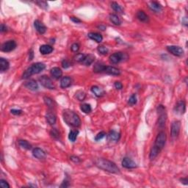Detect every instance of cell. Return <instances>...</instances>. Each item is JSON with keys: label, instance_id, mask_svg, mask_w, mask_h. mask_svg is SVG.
<instances>
[{"label": "cell", "instance_id": "cell-1", "mask_svg": "<svg viewBox=\"0 0 188 188\" xmlns=\"http://www.w3.org/2000/svg\"><path fill=\"white\" fill-rule=\"evenodd\" d=\"M96 166L98 167L99 169L103 170L107 172L111 173V174H119L120 169L115 162L110 160H108L104 158H98L95 160Z\"/></svg>", "mask_w": 188, "mask_h": 188}, {"label": "cell", "instance_id": "cell-2", "mask_svg": "<svg viewBox=\"0 0 188 188\" xmlns=\"http://www.w3.org/2000/svg\"><path fill=\"white\" fill-rule=\"evenodd\" d=\"M63 118L65 123L71 127H79L81 125V119L79 115L71 109H65L63 112Z\"/></svg>", "mask_w": 188, "mask_h": 188}, {"label": "cell", "instance_id": "cell-3", "mask_svg": "<svg viewBox=\"0 0 188 188\" xmlns=\"http://www.w3.org/2000/svg\"><path fill=\"white\" fill-rule=\"evenodd\" d=\"M46 68V65L43 63H35L30 66L22 75V79H27L34 74H37Z\"/></svg>", "mask_w": 188, "mask_h": 188}, {"label": "cell", "instance_id": "cell-4", "mask_svg": "<svg viewBox=\"0 0 188 188\" xmlns=\"http://www.w3.org/2000/svg\"><path fill=\"white\" fill-rule=\"evenodd\" d=\"M158 116V125L160 128L165 127V123L167 121V113L165 107L162 104H159L157 107Z\"/></svg>", "mask_w": 188, "mask_h": 188}, {"label": "cell", "instance_id": "cell-5", "mask_svg": "<svg viewBox=\"0 0 188 188\" xmlns=\"http://www.w3.org/2000/svg\"><path fill=\"white\" fill-rule=\"evenodd\" d=\"M167 140V135L165 132H160L157 135V138H156L155 141H154V146L156 147L157 149L159 151H162L163 148L165 147V143H166Z\"/></svg>", "mask_w": 188, "mask_h": 188}, {"label": "cell", "instance_id": "cell-6", "mask_svg": "<svg viewBox=\"0 0 188 188\" xmlns=\"http://www.w3.org/2000/svg\"><path fill=\"white\" fill-rule=\"evenodd\" d=\"M39 82L40 83V85H42L44 88H47L49 90H53L55 88V85H54L53 82H52V79L46 75H43V76H40L38 78Z\"/></svg>", "mask_w": 188, "mask_h": 188}, {"label": "cell", "instance_id": "cell-7", "mask_svg": "<svg viewBox=\"0 0 188 188\" xmlns=\"http://www.w3.org/2000/svg\"><path fill=\"white\" fill-rule=\"evenodd\" d=\"M128 57L127 55H126L124 52H115V53H113L112 55H111L109 56V62L112 64H118L121 61H124V60L126 59Z\"/></svg>", "mask_w": 188, "mask_h": 188}, {"label": "cell", "instance_id": "cell-8", "mask_svg": "<svg viewBox=\"0 0 188 188\" xmlns=\"http://www.w3.org/2000/svg\"><path fill=\"white\" fill-rule=\"evenodd\" d=\"M167 51L171 55H174L176 57H182L184 55V51L181 46H175V45H171V46H167Z\"/></svg>", "mask_w": 188, "mask_h": 188}, {"label": "cell", "instance_id": "cell-9", "mask_svg": "<svg viewBox=\"0 0 188 188\" xmlns=\"http://www.w3.org/2000/svg\"><path fill=\"white\" fill-rule=\"evenodd\" d=\"M181 129V122L179 121H174L172 122L171 128V136L173 139H176L179 137Z\"/></svg>", "mask_w": 188, "mask_h": 188}, {"label": "cell", "instance_id": "cell-10", "mask_svg": "<svg viewBox=\"0 0 188 188\" xmlns=\"http://www.w3.org/2000/svg\"><path fill=\"white\" fill-rule=\"evenodd\" d=\"M16 46H17V44H16L15 40H8V41L2 43L1 46V51L3 52H10L16 49Z\"/></svg>", "mask_w": 188, "mask_h": 188}, {"label": "cell", "instance_id": "cell-11", "mask_svg": "<svg viewBox=\"0 0 188 188\" xmlns=\"http://www.w3.org/2000/svg\"><path fill=\"white\" fill-rule=\"evenodd\" d=\"M121 165L126 169H134V168H136L138 167L135 161H133L131 158L127 157H124L123 159L122 162H121Z\"/></svg>", "mask_w": 188, "mask_h": 188}, {"label": "cell", "instance_id": "cell-12", "mask_svg": "<svg viewBox=\"0 0 188 188\" xmlns=\"http://www.w3.org/2000/svg\"><path fill=\"white\" fill-rule=\"evenodd\" d=\"M175 113L178 114V115H183L185 113L186 111V104L184 101H179L177 102L176 106L174 107V109Z\"/></svg>", "mask_w": 188, "mask_h": 188}, {"label": "cell", "instance_id": "cell-13", "mask_svg": "<svg viewBox=\"0 0 188 188\" xmlns=\"http://www.w3.org/2000/svg\"><path fill=\"white\" fill-rule=\"evenodd\" d=\"M34 27L35 28L36 31L41 35L44 34V33L46 32V30H47V28H46V27L45 26L44 24H43V22H40V20L35 21Z\"/></svg>", "mask_w": 188, "mask_h": 188}, {"label": "cell", "instance_id": "cell-14", "mask_svg": "<svg viewBox=\"0 0 188 188\" xmlns=\"http://www.w3.org/2000/svg\"><path fill=\"white\" fill-rule=\"evenodd\" d=\"M46 120L49 125H55L57 121V116L55 112H53L52 111H48L46 114Z\"/></svg>", "mask_w": 188, "mask_h": 188}, {"label": "cell", "instance_id": "cell-15", "mask_svg": "<svg viewBox=\"0 0 188 188\" xmlns=\"http://www.w3.org/2000/svg\"><path fill=\"white\" fill-rule=\"evenodd\" d=\"M32 155L33 157L38 159H43L46 157V152L40 148H35L32 150Z\"/></svg>", "mask_w": 188, "mask_h": 188}, {"label": "cell", "instance_id": "cell-16", "mask_svg": "<svg viewBox=\"0 0 188 188\" xmlns=\"http://www.w3.org/2000/svg\"><path fill=\"white\" fill-rule=\"evenodd\" d=\"M104 73L109 75H112V76H119L121 74V71L120 69L113 67V66H106Z\"/></svg>", "mask_w": 188, "mask_h": 188}, {"label": "cell", "instance_id": "cell-17", "mask_svg": "<svg viewBox=\"0 0 188 188\" xmlns=\"http://www.w3.org/2000/svg\"><path fill=\"white\" fill-rule=\"evenodd\" d=\"M148 7L154 13H159L162 10V6L158 1H152L148 3Z\"/></svg>", "mask_w": 188, "mask_h": 188}, {"label": "cell", "instance_id": "cell-18", "mask_svg": "<svg viewBox=\"0 0 188 188\" xmlns=\"http://www.w3.org/2000/svg\"><path fill=\"white\" fill-rule=\"evenodd\" d=\"M107 137L109 140L113 141V142H118L120 140V138H121V133L116 132L115 130H111L109 131Z\"/></svg>", "mask_w": 188, "mask_h": 188}, {"label": "cell", "instance_id": "cell-19", "mask_svg": "<svg viewBox=\"0 0 188 188\" xmlns=\"http://www.w3.org/2000/svg\"><path fill=\"white\" fill-rule=\"evenodd\" d=\"M91 91L98 98L102 97V96H104L105 95V91H104V89H102L100 87L97 86V85H94V86L91 87Z\"/></svg>", "mask_w": 188, "mask_h": 188}, {"label": "cell", "instance_id": "cell-20", "mask_svg": "<svg viewBox=\"0 0 188 188\" xmlns=\"http://www.w3.org/2000/svg\"><path fill=\"white\" fill-rule=\"evenodd\" d=\"M54 49L52 46L50 45H47V44H43L42 46H40V49H39V51H40V54L43 55H49V54L52 53L53 52Z\"/></svg>", "mask_w": 188, "mask_h": 188}, {"label": "cell", "instance_id": "cell-21", "mask_svg": "<svg viewBox=\"0 0 188 188\" xmlns=\"http://www.w3.org/2000/svg\"><path fill=\"white\" fill-rule=\"evenodd\" d=\"M24 86L26 87L27 89L32 91H37V90L38 89V84H37V82H36L35 80H34V79H30L27 82H25Z\"/></svg>", "mask_w": 188, "mask_h": 188}, {"label": "cell", "instance_id": "cell-22", "mask_svg": "<svg viewBox=\"0 0 188 188\" xmlns=\"http://www.w3.org/2000/svg\"><path fill=\"white\" fill-rule=\"evenodd\" d=\"M50 73L52 77L56 79H59L60 78L62 77L63 71L59 67H54L51 68Z\"/></svg>", "mask_w": 188, "mask_h": 188}, {"label": "cell", "instance_id": "cell-23", "mask_svg": "<svg viewBox=\"0 0 188 188\" xmlns=\"http://www.w3.org/2000/svg\"><path fill=\"white\" fill-rule=\"evenodd\" d=\"M72 79L69 76H63L61 80V88L63 89L70 87L72 84Z\"/></svg>", "mask_w": 188, "mask_h": 188}, {"label": "cell", "instance_id": "cell-24", "mask_svg": "<svg viewBox=\"0 0 188 188\" xmlns=\"http://www.w3.org/2000/svg\"><path fill=\"white\" fill-rule=\"evenodd\" d=\"M88 37L91 40H94L96 43H101L103 40V37L100 33L98 32H89L88 34Z\"/></svg>", "mask_w": 188, "mask_h": 188}, {"label": "cell", "instance_id": "cell-25", "mask_svg": "<svg viewBox=\"0 0 188 188\" xmlns=\"http://www.w3.org/2000/svg\"><path fill=\"white\" fill-rule=\"evenodd\" d=\"M109 21L113 24L114 25H116V26H120L122 23V21L121 20V19L119 18V16L116 14H114V13H111L109 16Z\"/></svg>", "mask_w": 188, "mask_h": 188}, {"label": "cell", "instance_id": "cell-26", "mask_svg": "<svg viewBox=\"0 0 188 188\" xmlns=\"http://www.w3.org/2000/svg\"><path fill=\"white\" fill-rule=\"evenodd\" d=\"M106 66L104 64L102 63L97 62L94 64V71L95 73H102V72H104Z\"/></svg>", "mask_w": 188, "mask_h": 188}, {"label": "cell", "instance_id": "cell-27", "mask_svg": "<svg viewBox=\"0 0 188 188\" xmlns=\"http://www.w3.org/2000/svg\"><path fill=\"white\" fill-rule=\"evenodd\" d=\"M137 19L141 22H147L148 21V16L146 13L143 10H139L136 14Z\"/></svg>", "mask_w": 188, "mask_h": 188}, {"label": "cell", "instance_id": "cell-28", "mask_svg": "<svg viewBox=\"0 0 188 188\" xmlns=\"http://www.w3.org/2000/svg\"><path fill=\"white\" fill-rule=\"evenodd\" d=\"M9 68H10V63L4 58H0V71L1 72H4L8 70Z\"/></svg>", "mask_w": 188, "mask_h": 188}, {"label": "cell", "instance_id": "cell-29", "mask_svg": "<svg viewBox=\"0 0 188 188\" xmlns=\"http://www.w3.org/2000/svg\"><path fill=\"white\" fill-rule=\"evenodd\" d=\"M95 61V56L94 55H86V57L82 61V64L85 65L86 66H89L94 62Z\"/></svg>", "mask_w": 188, "mask_h": 188}, {"label": "cell", "instance_id": "cell-30", "mask_svg": "<svg viewBox=\"0 0 188 188\" xmlns=\"http://www.w3.org/2000/svg\"><path fill=\"white\" fill-rule=\"evenodd\" d=\"M43 101H44V103L46 104V106L49 107V109H54L55 104L53 99H51L50 97H48V96H44V97H43Z\"/></svg>", "mask_w": 188, "mask_h": 188}, {"label": "cell", "instance_id": "cell-31", "mask_svg": "<svg viewBox=\"0 0 188 188\" xmlns=\"http://www.w3.org/2000/svg\"><path fill=\"white\" fill-rule=\"evenodd\" d=\"M19 145L21 148H24V149L30 150L32 148L31 144L27 140H19Z\"/></svg>", "mask_w": 188, "mask_h": 188}, {"label": "cell", "instance_id": "cell-32", "mask_svg": "<svg viewBox=\"0 0 188 188\" xmlns=\"http://www.w3.org/2000/svg\"><path fill=\"white\" fill-rule=\"evenodd\" d=\"M111 7H112V9L114 10V11L117 12V13H124V8H123V7H121L118 3L115 2V1H112V2L111 3Z\"/></svg>", "mask_w": 188, "mask_h": 188}, {"label": "cell", "instance_id": "cell-33", "mask_svg": "<svg viewBox=\"0 0 188 188\" xmlns=\"http://www.w3.org/2000/svg\"><path fill=\"white\" fill-rule=\"evenodd\" d=\"M159 152H160V151L153 146L152 148H151V151H150V153H149L150 160H154V159L157 157L158 154H159Z\"/></svg>", "mask_w": 188, "mask_h": 188}, {"label": "cell", "instance_id": "cell-34", "mask_svg": "<svg viewBox=\"0 0 188 188\" xmlns=\"http://www.w3.org/2000/svg\"><path fill=\"white\" fill-rule=\"evenodd\" d=\"M78 135H79V131L78 130H71L68 134V139L71 142L73 143L76 141V138H77Z\"/></svg>", "mask_w": 188, "mask_h": 188}, {"label": "cell", "instance_id": "cell-35", "mask_svg": "<svg viewBox=\"0 0 188 188\" xmlns=\"http://www.w3.org/2000/svg\"><path fill=\"white\" fill-rule=\"evenodd\" d=\"M80 109L84 113L88 114L92 111V108H91V106L89 104H82L80 105Z\"/></svg>", "mask_w": 188, "mask_h": 188}, {"label": "cell", "instance_id": "cell-36", "mask_svg": "<svg viewBox=\"0 0 188 188\" xmlns=\"http://www.w3.org/2000/svg\"><path fill=\"white\" fill-rule=\"evenodd\" d=\"M97 51L100 55H107L108 52H109V49L107 47H106L105 46L103 45H100L97 47Z\"/></svg>", "mask_w": 188, "mask_h": 188}, {"label": "cell", "instance_id": "cell-37", "mask_svg": "<svg viewBox=\"0 0 188 188\" xmlns=\"http://www.w3.org/2000/svg\"><path fill=\"white\" fill-rule=\"evenodd\" d=\"M75 97L76 98V99L82 102V101L85 100V97H86V94H85V93L84 91H76V94H75Z\"/></svg>", "mask_w": 188, "mask_h": 188}, {"label": "cell", "instance_id": "cell-38", "mask_svg": "<svg viewBox=\"0 0 188 188\" xmlns=\"http://www.w3.org/2000/svg\"><path fill=\"white\" fill-rule=\"evenodd\" d=\"M86 57V55L83 53H78L73 57V60H74L77 63H82V61H84V59Z\"/></svg>", "mask_w": 188, "mask_h": 188}, {"label": "cell", "instance_id": "cell-39", "mask_svg": "<svg viewBox=\"0 0 188 188\" xmlns=\"http://www.w3.org/2000/svg\"><path fill=\"white\" fill-rule=\"evenodd\" d=\"M137 102H138V99H137V95L135 94H133L132 96L129 97V100H128V104L131 106H133V105L136 104Z\"/></svg>", "mask_w": 188, "mask_h": 188}, {"label": "cell", "instance_id": "cell-40", "mask_svg": "<svg viewBox=\"0 0 188 188\" xmlns=\"http://www.w3.org/2000/svg\"><path fill=\"white\" fill-rule=\"evenodd\" d=\"M50 135L54 138V139L58 140L61 138V135H60L59 131L57 129H52V130L50 131Z\"/></svg>", "mask_w": 188, "mask_h": 188}, {"label": "cell", "instance_id": "cell-41", "mask_svg": "<svg viewBox=\"0 0 188 188\" xmlns=\"http://www.w3.org/2000/svg\"><path fill=\"white\" fill-rule=\"evenodd\" d=\"M35 4H37V5L43 9H47L48 8V3L45 1H35Z\"/></svg>", "mask_w": 188, "mask_h": 188}, {"label": "cell", "instance_id": "cell-42", "mask_svg": "<svg viewBox=\"0 0 188 188\" xmlns=\"http://www.w3.org/2000/svg\"><path fill=\"white\" fill-rule=\"evenodd\" d=\"M105 136H106V133H105L104 132H100L99 133H98L97 135H96V137H95V140L96 141L100 140L103 139Z\"/></svg>", "mask_w": 188, "mask_h": 188}, {"label": "cell", "instance_id": "cell-43", "mask_svg": "<svg viewBox=\"0 0 188 188\" xmlns=\"http://www.w3.org/2000/svg\"><path fill=\"white\" fill-rule=\"evenodd\" d=\"M79 48H80V46L77 43H73L71 45V51L73 52H77L79 50Z\"/></svg>", "mask_w": 188, "mask_h": 188}, {"label": "cell", "instance_id": "cell-44", "mask_svg": "<svg viewBox=\"0 0 188 188\" xmlns=\"http://www.w3.org/2000/svg\"><path fill=\"white\" fill-rule=\"evenodd\" d=\"M0 186L3 188H10V184L7 183V181L4 179H1L0 180Z\"/></svg>", "mask_w": 188, "mask_h": 188}, {"label": "cell", "instance_id": "cell-45", "mask_svg": "<svg viewBox=\"0 0 188 188\" xmlns=\"http://www.w3.org/2000/svg\"><path fill=\"white\" fill-rule=\"evenodd\" d=\"M10 112H11L13 115H20L23 113V111L22 109H13L10 110Z\"/></svg>", "mask_w": 188, "mask_h": 188}, {"label": "cell", "instance_id": "cell-46", "mask_svg": "<svg viewBox=\"0 0 188 188\" xmlns=\"http://www.w3.org/2000/svg\"><path fill=\"white\" fill-rule=\"evenodd\" d=\"M71 63L69 62L67 60H63L62 61V66L63 68H68L69 67H71Z\"/></svg>", "mask_w": 188, "mask_h": 188}, {"label": "cell", "instance_id": "cell-47", "mask_svg": "<svg viewBox=\"0 0 188 188\" xmlns=\"http://www.w3.org/2000/svg\"><path fill=\"white\" fill-rule=\"evenodd\" d=\"M70 159L72 161V162H74V163H79V162H81L80 158H79V157H77V156H74V155L71 156Z\"/></svg>", "mask_w": 188, "mask_h": 188}, {"label": "cell", "instance_id": "cell-48", "mask_svg": "<svg viewBox=\"0 0 188 188\" xmlns=\"http://www.w3.org/2000/svg\"><path fill=\"white\" fill-rule=\"evenodd\" d=\"M114 87H115V88L116 90H121L123 88V85L121 82L117 81V82H115L114 83Z\"/></svg>", "mask_w": 188, "mask_h": 188}, {"label": "cell", "instance_id": "cell-49", "mask_svg": "<svg viewBox=\"0 0 188 188\" xmlns=\"http://www.w3.org/2000/svg\"><path fill=\"white\" fill-rule=\"evenodd\" d=\"M70 19L72 21V22H74V23H76V24L81 23V22H82V21H81L80 19H79V18L73 17V16H71V17H70Z\"/></svg>", "mask_w": 188, "mask_h": 188}, {"label": "cell", "instance_id": "cell-50", "mask_svg": "<svg viewBox=\"0 0 188 188\" xmlns=\"http://www.w3.org/2000/svg\"><path fill=\"white\" fill-rule=\"evenodd\" d=\"M70 186V184H69V182L68 180H64L63 182L62 183V184L61 185V187H68Z\"/></svg>", "mask_w": 188, "mask_h": 188}, {"label": "cell", "instance_id": "cell-51", "mask_svg": "<svg viewBox=\"0 0 188 188\" xmlns=\"http://www.w3.org/2000/svg\"><path fill=\"white\" fill-rule=\"evenodd\" d=\"M179 181L181 182L183 184H184V185H187V184H188V179H187V177H184V178L180 179Z\"/></svg>", "mask_w": 188, "mask_h": 188}, {"label": "cell", "instance_id": "cell-52", "mask_svg": "<svg viewBox=\"0 0 188 188\" xmlns=\"http://www.w3.org/2000/svg\"><path fill=\"white\" fill-rule=\"evenodd\" d=\"M0 31H1V33L7 32V27H6V25H4V24H1V27H0Z\"/></svg>", "mask_w": 188, "mask_h": 188}, {"label": "cell", "instance_id": "cell-53", "mask_svg": "<svg viewBox=\"0 0 188 188\" xmlns=\"http://www.w3.org/2000/svg\"><path fill=\"white\" fill-rule=\"evenodd\" d=\"M33 58H34V52H33L32 49H30L29 52V61H32Z\"/></svg>", "mask_w": 188, "mask_h": 188}, {"label": "cell", "instance_id": "cell-54", "mask_svg": "<svg viewBox=\"0 0 188 188\" xmlns=\"http://www.w3.org/2000/svg\"><path fill=\"white\" fill-rule=\"evenodd\" d=\"M97 27L99 28V29H100L101 30H102V31H104L105 30H106V27H105L104 25H102V24L99 25V26H98Z\"/></svg>", "mask_w": 188, "mask_h": 188}, {"label": "cell", "instance_id": "cell-55", "mask_svg": "<svg viewBox=\"0 0 188 188\" xmlns=\"http://www.w3.org/2000/svg\"><path fill=\"white\" fill-rule=\"evenodd\" d=\"M184 20L182 21V24H184V26L185 27H187V17H184Z\"/></svg>", "mask_w": 188, "mask_h": 188}]
</instances>
